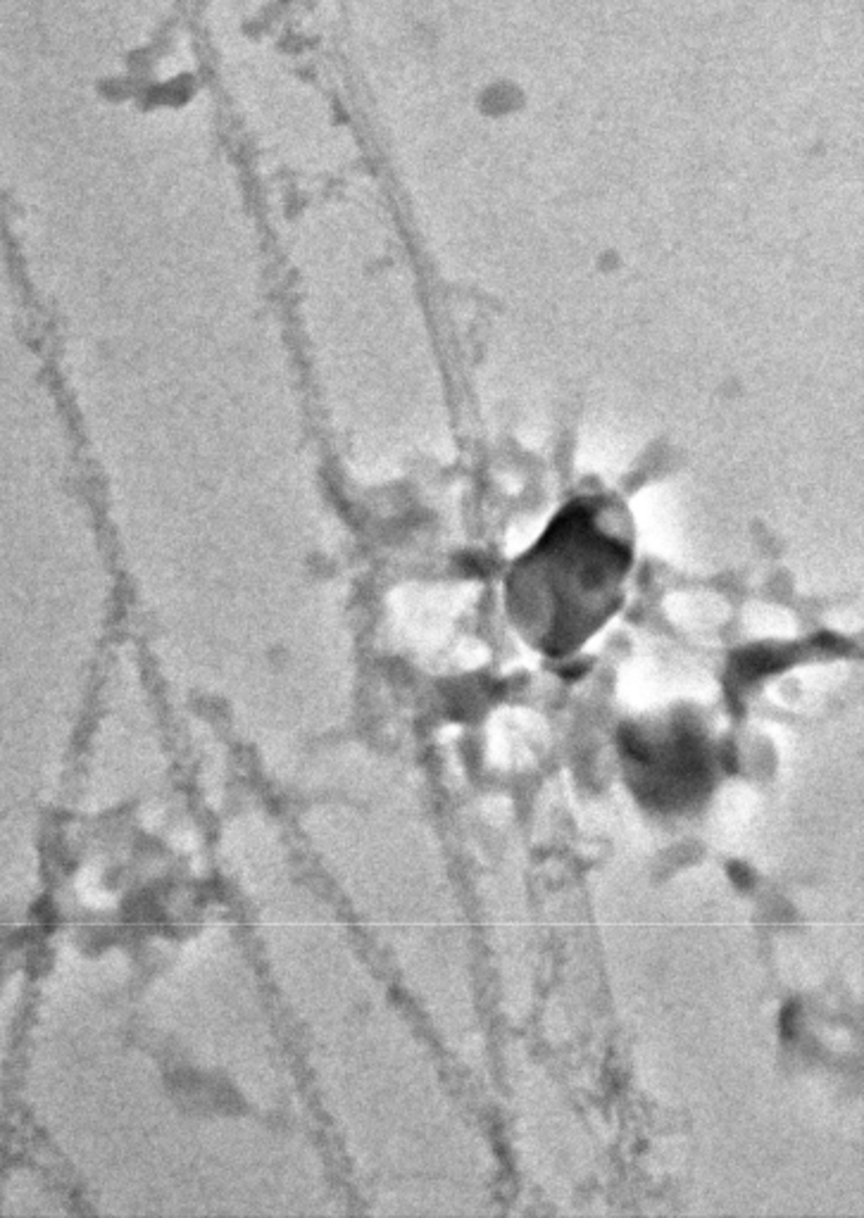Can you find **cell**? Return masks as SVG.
<instances>
[{"label":"cell","mask_w":864,"mask_h":1218,"mask_svg":"<svg viewBox=\"0 0 864 1218\" xmlns=\"http://www.w3.org/2000/svg\"><path fill=\"white\" fill-rule=\"evenodd\" d=\"M522 105H524V93L519 91V86L512 84V81H498V84H491L479 98V110L488 117L515 115Z\"/></svg>","instance_id":"cell-1"}]
</instances>
